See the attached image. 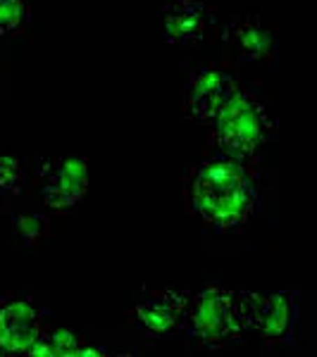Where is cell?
I'll return each instance as SVG.
<instances>
[{"label": "cell", "mask_w": 317, "mask_h": 357, "mask_svg": "<svg viewBox=\"0 0 317 357\" xmlns=\"http://www.w3.org/2000/svg\"><path fill=\"white\" fill-rule=\"evenodd\" d=\"M191 207L217 231H232L256 215L258 186L246 162L217 153L191 178Z\"/></svg>", "instance_id": "obj_1"}, {"label": "cell", "mask_w": 317, "mask_h": 357, "mask_svg": "<svg viewBox=\"0 0 317 357\" xmlns=\"http://www.w3.org/2000/svg\"><path fill=\"white\" fill-rule=\"evenodd\" d=\"M210 143L220 155L249 162L272 138L277 119L256 93L236 89L210 119Z\"/></svg>", "instance_id": "obj_2"}, {"label": "cell", "mask_w": 317, "mask_h": 357, "mask_svg": "<svg viewBox=\"0 0 317 357\" xmlns=\"http://www.w3.org/2000/svg\"><path fill=\"white\" fill-rule=\"evenodd\" d=\"M182 331L200 345H222L236 341L246 333V324L239 310V291L222 286H205L191 293Z\"/></svg>", "instance_id": "obj_3"}, {"label": "cell", "mask_w": 317, "mask_h": 357, "mask_svg": "<svg viewBox=\"0 0 317 357\" xmlns=\"http://www.w3.org/2000/svg\"><path fill=\"white\" fill-rule=\"evenodd\" d=\"M239 310L246 331H256L267 345L296 341L298 298L296 293L239 291Z\"/></svg>", "instance_id": "obj_4"}, {"label": "cell", "mask_w": 317, "mask_h": 357, "mask_svg": "<svg viewBox=\"0 0 317 357\" xmlns=\"http://www.w3.org/2000/svg\"><path fill=\"white\" fill-rule=\"evenodd\" d=\"M38 181L43 205L50 212H72L89 191V165L82 158L43 160Z\"/></svg>", "instance_id": "obj_5"}, {"label": "cell", "mask_w": 317, "mask_h": 357, "mask_svg": "<svg viewBox=\"0 0 317 357\" xmlns=\"http://www.w3.org/2000/svg\"><path fill=\"white\" fill-rule=\"evenodd\" d=\"M191 291L167 286V289L153 291L131 310L134 326L148 338H165L182 329L186 317Z\"/></svg>", "instance_id": "obj_6"}, {"label": "cell", "mask_w": 317, "mask_h": 357, "mask_svg": "<svg viewBox=\"0 0 317 357\" xmlns=\"http://www.w3.org/2000/svg\"><path fill=\"white\" fill-rule=\"evenodd\" d=\"M239 89L234 77L222 67H200L189 77L184 91V110L186 117L198 124H210L217 110L229 96Z\"/></svg>", "instance_id": "obj_7"}, {"label": "cell", "mask_w": 317, "mask_h": 357, "mask_svg": "<svg viewBox=\"0 0 317 357\" xmlns=\"http://www.w3.org/2000/svg\"><path fill=\"white\" fill-rule=\"evenodd\" d=\"M41 331V314L29 301L13 298L0 305V355H29Z\"/></svg>", "instance_id": "obj_8"}, {"label": "cell", "mask_w": 317, "mask_h": 357, "mask_svg": "<svg viewBox=\"0 0 317 357\" xmlns=\"http://www.w3.org/2000/svg\"><path fill=\"white\" fill-rule=\"evenodd\" d=\"M224 43L232 45L244 60L258 62L270 60L277 50V38L272 29L265 26L258 17H232L224 24Z\"/></svg>", "instance_id": "obj_9"}, {"label": "cell", "mask_w": 317, "mask_h": 357, "mask_svg": "<svg viewBox=\"0 0 317 357\" xmlns=\"http://www.w3.org/2000/svg\"><path fill=\"white\" fill-rule=\"evenodd\" d=\"M165 36L172 45H191L203 41L207 13L200 0H165Z\"/></svg>", "instance_id": "obj_10"}, {"label": "cell", "mask_w": 317, "mask_h": 357, "mask_svg": "<svg viewBox=\"0 0 317 357\" xmlns=\"http://www.w3.org/2000/svg\"><path fill=\"white\" fill-rule=\"evenodd\" d=\"M86 343L69 329H53V331H41L38 341L34 343V348L29 350V355L34 357H77L82 355Z\"/></svg>", "instance_id": "obj_11"}, {"label": "cell", "mask_w": 317, "mask_h": 357, "mask_svg": "<svg viewBox=\"0 0 317 357\" xmlns=\"http://www.w3.org/2000/svg\"><path fill=\"white\" fill-rule=\"evenodd\" d=\"M24 167L20 165V160L0 155V200L15 198L24 188Z\"/></svg>", "instance_id": "obj_12"}, {"label": "cell", "mask_w": 317, "mask_h": 357, "mask_svg": "<svg viewBox=\"0 0 317 357\" xmlns=\"http://www.w3.org/2000/svg\"><path fill=\"white\" fill-rule=\"evenodd\" d=\"M27 22L24 0H0V36H13Z\"/></svg>", "instance_id": "obj_13"}, {"label": "cell", "mask_w": 317, "mask_h": 357, "mask_svg": "<svg viewBox=\"0 0 317 357\" xmlns=\"http://www.w3.org/2000/svg\"><path fill=\"white\" fill-rule=\"evenodd\" d=\"M15 231L24 245H34L48 234V222L41 215H22L15 222Z\"/></svg>", "instance_id": "obj_14"}]
</instances>
